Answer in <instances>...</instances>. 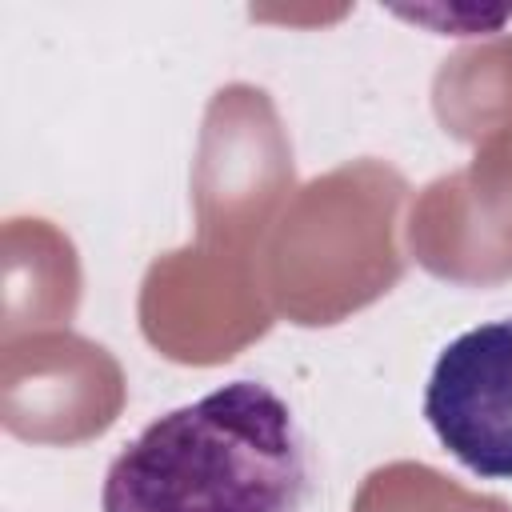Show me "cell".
Instances as JSON below:
<instances>
[{"label":"cell","mask_w":512,"mask_h":512,"mask_svg":"<svg viewBox=\"0 0 512 512\" xmlns=\"http://www.w3.org/2000/svg\"><path fill=\"white\" fill-rule=\"evenodd\" d=\"M424 416L468 472L512 480V320L468 328L436 356Z\"/></svg>","instance_id":"2"},{"label":"cell","mask_w":512,"mask_h":512,"mask_svg":"<svg viewBox=\"0 0 512 512\" xmlns=\"http://www.w3.org/2000/svg\"><path fill=\"white\" fill-rule=\"evenodd\" d=\"M308 456L288 404L232 380L152 420L112 460L104 512H296Z\"/></svg>","instance_id":"1"}]
</instances>
